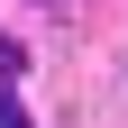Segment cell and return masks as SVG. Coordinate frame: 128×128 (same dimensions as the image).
Instances as JSON below:
<instances>
[{"instance_id":"cell-1","label":"cell","mask_w":128,"mask_h":128,"mask_svg":"<svg viewBox=\"0 0 128 128\" xmlns=\"http://www.w3.org/2000/svg\"><path fill=\"white\" fill-rule=\"evenodd\" d=\"M18 64H28V46H9V37H0V82H9Z\"/></svg>"},{"instance_id":"cell-2","label":"cell","mask_w":128,"mask_h":128,"mask_svg":"<svg viewBox=\"0 0 128 128\" xmlns=\"http://www.w3.org/2000/svg\"><path fill=\"white\" fill-rule=\"evenodd\" d=\"M0 128H28V110H18V101H9V92H0Z\"/></svg>"}]
</instances>
